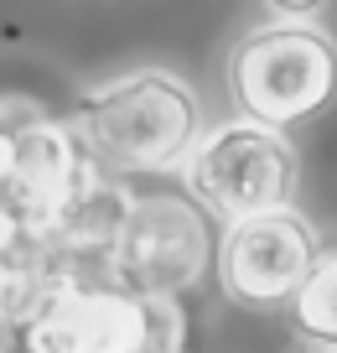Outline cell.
<instances>
[{"label": "cell", "instance_id": "obj_1", "mask_svg": "<svg viewBox=\"0 0 337 353\" xmlns=\"http://www.w3.org/2000/svg\"><path fill=\"white\" fill-rule=\"evenodd\" d=\"M88 145L104 176H166L182 172L192 145L203 141V104L166 68H130V73L94 83L78 94L68 120Z\"/></svg>", "mask_w": 337, "mask_h": 353}, {"label": "cell", "instance_id": "obj_2", "mask_svg": "<svg viewBox=\"0 0 337 353\" xmlns=\"http://www.w3.org/2000/svg\"><path fill=\"white\" fill-rule=\"evenodd\" d=\"M182 343V301L120 281H52L21 327V353H187Z\"/></svg>", "mask_w": 337, "mask_h": 353}, {"label": "cell", "instance_id": "obj_3", "mask_svg": "<svg viewBox=\"0 0 337 353\" xmlns=\"http://www.w3.org/2000/svg\"><path fill=\"white\" fill-rule=\"evenodd\" d=\"M229 99L239 120L285 130L337 99V42L316 21L254 26L229 52Z\"/></svg>", "mask_w": 337, "mask_h": 353}, {"label": "cell", "instance_id": "obj_4", "mask_svg": "<svg viewBox=\"0 0 337 353\" xmlns=\"http://www.w3.org/2000/svg\"><path fill=\"white\" fill-rule=\"evenodd\" d=\"M182 182H187V198L229 229L239 219L296 208L291 198H296V182H301V156H296L285 130L234 114V120L203 130V141L182 161Z\"/></svg>", "mask_w": 337, "mask_h": 353}, {"label": "cell", "instance_id": "obj_5", "mask_svg": "<svg viewBox=\"0 0 337 353\" xmlns=\"http://www.w3.org/2000/svg\"><path fill=\"white\" fill-rule=\"evenodd\" d=\"M99 166L88 145L68 120L32 110V104H6V141H0V203L21 219L26 234L47 229L63 208H73L99 182Z\"/></svg>", "mask_w": 337, "mask_h": 353}, {"label": "cell", "instance_id": "obj_6", "mask_svg": "<svg viewBox=\"0 0 337 353\" xmlns=\"http://www.w3.org/2000/svg\"><path fill=\"white\" fill-rule=\"evenodd\" d=\"M213 229L207 213L182 192H130L125 203L109 281L141 291V296H182L187 286L207 276L213 265Z\"/></svg>", "mask_w": 337, "mask_h": 353}, {"label": "cell", "instance_id": "obj_7", "mask_svg": "<svg viewBox=\"0 0 337 353\" xmlns=\"http://www.w3.org/2000/svg\"><path fill=\"white\" fill-rule=\"evenodd\" d=\"M316 254H322L316 223L296 208H275L260 219H239L218 234L213 270H218V286L229 291V301H239L249 312H275V307H291Z\"/></svg>", "mask_w": 337, "mask_h": 353}, {"label": "cell", "instance_id": "obj_8", "mask_svg": "<svg viewBox=\"0 0 337 353\" xmlns=\"http://www.w3.org/2000/svg\"><path fill=\"white\" fill-rule=\"evenodd\" d=\"M125 203H130V192L114 176H99L73 208H63L47 229L26 234V239L37 244V254L57 281H109V254H114Z\"/></svg>", "mask_w": 337, "mask_h": 353}, {"label": "cell", "instance_id": "obj_9", "mask_svg": "<svg viewBox=\"0 0 337 353\" xmlns=\"http://www.w3.org/2000/svg\"><path fill=\"white\" fill-rule=\"evenodd\" d=\"M291 322L306 343H337V244L316 254L301 291L291 296Z\"/></svg>", "mask_w": 337, "mask_h": 353}, {"label": "cell", "instance_id": "obj_10", "mask_svg": "<svg viewBox=\"0 0 337 353\" xmlns=\"http://www.w3.org/2000/svg\"><path fill=\"white\" fill-rule=\"evenodd\" d=\"M21 239H26V229H21V219H16L6 203H0V265L11 260L16 250H21Z\"/></svg>", "mask_w": 337, "mask_h": 353}, {"label": "cell", "instance_id": "obj_11", "mask_svg": "<svg viewBox=\"0 0 337 353\" xmlns=\"http://www.w3.org/2000/svg\"><path fill=\"white\" fill-rule=\"evenodd\" d=\"M265 6L275 11V21H312L327 0H265Z\"/></svg>", "mask_w": 337, "mask_h": 353}, {"label": "cell", "instance_id": "obj_12", "mask_svg": "<svg viewBox=\"0 0 337 353\" xmlns=\"http://www.w3.org/2000/svg\"><path fill=\"white\" fill-rule=\"evenodd\" d=\"M306 353H337V343H306Z\"/></svg>", "mask_w": 337, "mask_h": 353}]
</instances>
